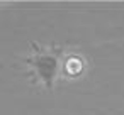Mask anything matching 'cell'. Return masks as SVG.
<instances>
[{
    "label": "cell",
    "mask_w": 124,
    "mask_h": 115,
    "mask_svg": "<svg viewBox=\"0 0 124 115\" xmlns=\"http://www.w3.org/2000/svg\"><path fill=\"white\" fill-rule=\"evenodd\" d=\"M31 71L34 73V76L46 86L51 88L54 83V78L58 76L60 71V58L53 49H43L34 46L32 54L27 59Z\"/></svg>",
    "instance_id": "6da1fadb"
},
{
    "label": "cell",
    "mask_w": 124,
    "mask_h": 115,
    "mask_svg": "<svg viewBox=\"0 0 124 115\" xmlns=\"http://www.w3.org/2000/svg\"><path fill=\"white\" fill-rule=\"evenodd\" d=\"M83 68V63L78 59V58H68L66 63H65V73L68 74H78Z\"/></svg>",
    "instance_id": "7a4b0ae2"
}]
</instances>
